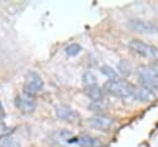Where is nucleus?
Returning a JSON list of instances; mask_svg holds the SVG:
<instances>
[{
  "label": "nucleus",
  "mask_w": 158,
  "mask_h": 147,
  "mask_svg": "<svg viewBox=\"0 0 158 147\" xmlns=\"http://www.w3.org/2000/svg\"><path fill=\"white\" fill-rule=\"evenodd\" d=\"M137 75L143 84V86L148 89H158V74L152 69V67L142 65L137 69Z\"/></svg>",
  "instance_id": "4"
},
{
  "label": "nucleus",
  "mask_w": 158,
  "mask_h": 147,
  "mask_svg": "<svg viewBox=\"0 0 158 147\" xmlns=\"http://www.w3.org/2000/svg\"><path fill=\"white\" fill-rule=\"evenodd\" d=\"M100 72H101L109 80H118V79H120L118 75H117V72H116L114 68H111L110 65H107V64L102 65V67L100 68Z\"/></svg>",
  "instance_id": "13"
},
{
  "label": "nucleus",
  "mask_w": 158,
  "mask_h": 147,
  "mask_svg": "<svg viewBox=\"0 0 158 147\" xmlns=\"http://www.w3.org/2000/svg\"><path fill=\"white\" fill-rule=\"evenodd\" d=\"M43 89V80L41 78V75L35 72V70H31L28 74H27V78H26V83H25V95L30 96V98H33L36 96L41 90Z\"/></svg>",
  "instance_id": "2"
},
{
  "label": "nucleus",
  "mask_w": 158,
  "mask_h": 147,
  "mask_svg": "<svg viewBox=\"0 0 158 147\" xmlns=\"http://www.w3.org/2000/svg\"><path fill=\"white\" fill-rule=\"evenodd\" d=\"M133 96L139 101H152L156 95H154L153 90H151L146 86H142V88H135Z\"/></svg>",
  "instance_id": "10"
},
{
  "label": "nucleus",
  "mask_w": 158,
  "mask_h": 147,
  "mask_svg": "<svg viewBox=\"0 0 158 147\" xmlns=\"http://www.w3.org/2000/svg\"><path fill=\"white\" fill-rule=\"evenodd\" d=\"M104 88L107 93H110L111 95H114L116 98H130L131 95H133V90H135V86L132 84H130L122 79L107 80L105 83Z\"/></svg>",
  "instance_id": "1"
},
{
  "label": "nucleus",
  "mask_w": 158,
  "mask_h": 147,
  "mask_svg": "<svg viewBox=\"0 0 158 147\" xmlns=\"http://www.w3.org/2000/svg\"><path fill=\"white\" fill-rule=\"evenodd\" d=\"M12 132H14V128H12V127H9L5 122L0 121V138L9 137Z\"/></svg>",
  "instance_id": "16"
},
{
  "label": "nucleus",
  "mask_w": 158,
  "mask_h": 147,
  "mask_svg": "<svg viewBox=\"0 0 158 147\" xmlns=\"http://www.w3.org/2000/svg\"><path fill=\"white\" fill-rule=\"evenodd\" d=\"M15 105L23 114H31L36 109V101L27 95H19L15 100Z\"/></svg>",
  "instance_id": "8"
},
{
  "label": "nucleus",
  "mask_w": 158,
  "mask_h": 147,
  "mask_svg": "<svg viewBox=\"0 0 158 147\" xmlns=\"http://www.w3.org/2000/svg\"><path fill=\"white\" fill-rule=\"evenodd\" d=\"M81 80H83V83H84V85H85V86H89V85H94V84H96V77H95L90 70H86V72L83 74Z\"/></svg>",
  "instance_id": "14"
},
{
  "label": "nucleus",
  "mask_w": 158,
  "mask_h": 147,
  "mask_svg": "<svg viewBox=\"0 0 158 147\" xmlns=\"http://www.w3.org/2000/svg\"><path fill=\"white\" fill-rule=\"evenodd\" d=\"M90 125H91V127H94L96 130L107 131L114 125V119L110 117V116H106V115L98 114V115H94L90 119Z\"/></svg>",
  "instance_id": "7"
},
{
  "label": "nucleus",
  "mask_w": 158,
  "mask_h": 147,
  "mask_svg": "<svg viewBox=\"0 0 158 147\" xmlns=\"http://www.w3.org/2000/svg\"><path fill=\"white\" fill-rule=\"evenodd\" d=\"M75 143H78V146L80 147H104L102 142L99 138L90 136V135H81L77 137Z\"/></svg>",
  "instance_id": "9"
},
{
  "label": "nucleus",
  "mask_w": 158,
  "mask_h": 147,
  "mask_svg": "<svg viewBox=\"0 0 158 147\" xmlns=\"http://www.w3.org/2000/svg\"><path fill=\"white\" fill-rule=\"evenodd\" d=\"M81 51V46L78 44V43H72L69 46L65 47V53L69 56V57H74V56H78Z\"/></svg>",
  "instance_id": "15"
},
{
  "label": "nucleus",
  "mask_w": 158,
  "mask_h": 147,
  "mask_svg": "<svg viewBox=\"0 0 158 147\" xmlns=\"http://www.w3.org/2000/svg\"><path fill=\"white\" fill-rule=\"evenodd\" d=\"M85 93L86 95L95 103H99L102 96H104V91L98 85V84H94V85H89V86H85Z\"/></svg>",
  "instance_id": "11"
},
{
  "label": "nucleus",
  "mask_w": 158,
  "mask_h": 147,
  "mask_svg": "<svg viewBox=\"0 0 158 147\" xmlns=\"http://www.w3.org/2000/svg\"><path fill=\"white\" fill-rule=\"evenodd\" d=\"M56 115L58 119L67 121V122H72V124L79 121V119H80L79 112L65 104H59L56 106Z\"/></svg>",
  "instance_id": "6"
},
{
  "label": "nucleus",
  "mask_w": 158,
  "mask_h": 147,
  "mask_svg": "<svg viewBox=\"0 0 158 147\" xmlns=\"http://www.w3.org/2000/svg\"><path fill=\"white\" fill-rule=\"evenodd\" d=\"M117 72L122 75V77H130L132 74V65L126 59H121L117 63Z\"/></svg>",
  "instance_id": "12"
},
{
  "label": "nucleus",
  "mask_w": 158,
  "mask_h": 147,
  "mask_svg": "<svg viewBox=\"0 0 158 147\" xmlns=\"http://www.w3.org/2000/svg\"><path fill=\"white\" fill-rule=\"evenodd\" d=\"M128 48L131 51H133L135 53L144 57V58H154L158 56V48L152 46V44H148L141 40H131L128 42Z\"/></svg>",
  "instance_id": "3"
},
{
  "label": "nucleus",
  "mask_w": 158,
  "mask_h": 147,
  "mask_svg": "<svg viewBox=\"0 0 158 147\" xmlns=\"http://www.w3.org/2000/svg\"><path fill=\"white\" fill-rule=\"evenodd\" d=\"M127 27L131 31L138 32V33H157L158 32V26L146 20H131L127 22Z\"/></svg>",
  "instance_id": "5"
}]
</instances>
